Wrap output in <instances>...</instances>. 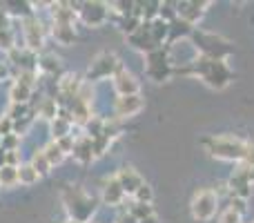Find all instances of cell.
Here are the masks:
<instances>
[{
    "instance_id": "6da1fadb",
    "label": "cell",
    "mask_w": 254,
    "mask_h": 223,
    "mask_svg": "<svg viewBox=\"0 0 254 223\" xmlns=\"http://www.w3.org/2000/svg\"><path fill=\"white\" fill-rule=\"evenodd\" d=\"M203 148L207 149V154L219 161H232V163H241L246 158V148L248 141L241 136L234 134H216V136H207L203 141Z\"/></svg>"
},
{
    "instance_id": "7a4b0ae2",
    "label": "cell",
    "mask_w": 254,
    "mask_h": 223,
    "mask_svg": "<svg viewBox=\"0 0 254 223\" xmlns=\"http://www.w3.org/2000/svg\"><path fill=\"white\" fill-rule=\"evenodd\" d=\"M192 76L201 78L212 89H223L232 83L234 74L230 70L228 61H214V58L198 56V61L192 65Z\"/></svg>"
},
{
    "instance_id": "3957f363",
    "label": "cell",
    "mask_w": 254,
    "mask_h": 223,
    "mask_svg": "<svg viewBox=\"0 0 254 223\" xmlns=\"http://www.w3.org/2000/svg\"><path fill=\"white\" fill-rule=\"evenodd\" d=\"M190 40L194 43L196 52L201 54V56H205V58L228 61V56L232 54V45H230L225 38H221V36H216V34H210V31H198L196 27H194Z\"/></svg>"
},
{
    "instance_id": "277c9868",
    "label": "cell",
    "mask_w": 254,
    "mask_h": 223,
    "mask_svg": "<svg viewBox=\"0 0 254 223\" xmlns=\"http://www.w3.org/2000/svg\"><path fill=\"white\" fill-rule=\"evenodd\" d=\"M221 210V199L219 192L212 188H201L194 192L192 201H190V212L196 221H210L219 215Z\"/></svg>"
},
{
    "instance_id": "5b68a950",
    "label": "cell",
    "mask_w": 254,
    "mask_h": 223,
    "mask_svg": "<svg viewBox=\"0 0 254 223\" xmlns=\"http://www.w3.org/2000/svg\"><path fill=\"white\" fill-rule=\"evenodd\" d=\"M145 76L154 83H163L172 76V65H170V58H167L165 49H154V52L145 54Z\"/></svg>"
},
{
    "instance_id": "8992f818",
    "label": "cell",
    "mask_w": 254,
    "mask_h": 223,
    "mask_svg": "<svg viewBox=\"0 0 254 223\" xmlns=\"http://www.w3.org/2000/svg\"><path fill=\"white\" fill-rule=\"evenodd\" d=\"M176 4V16L181 18V20H185L188 25H196L198 20L203 18V13H205V7L210 2H198V0H183V2H174Z\"/></svg>"
},
{
    "instance_id": "52a82bcc",
    "label": "cell",
    "mask_w": 254,
    "mask_h": 223,
    "mask_svg": "<svg viewBox=\"0 0 254 223\" xmlns=\"http://www.w3.org/2000/svg\"><path fill=\"white\" fill-rule=\"evenodd\" d=\"M94 210H96V201H94L92 197H85L83 192H78V190H76V199H71V201H69L71 217H74L78 223H85L89 217L94 215Z\"/></svg>"
},
{
    "instance_id": "ba28073f",
    "label": "cell",
    "mask_w": 254,
    "mask_h": 223,
    "mask_svg": "<svg viewBox=\"0 0 254 223\" xmlns=\"http://www.w3.org/2000/svg\"><path fill=\"white\" fill-rule=\"evenodd\" d=\"M114 89L119 96H134V94H138V80H136V76L131 74V72H127L123 65L119 67V70L114 72Z\"/></svg>"
},
{
    "instance_id": "9c48e42d",
    "label": "cell",
    "mask_w": 254,
    "mask_h": 223,
    "mask_svg": "<svg viewBox=\"0 0 254 223\" xmlns=\"http://www.w3.org/2000/svg\"><path fill=\"white\" fill-rule=\"evenodd\" d=\"M119 67H121V63L116 61L114 54H101V56L92 63V67H89V78H94V80L107 78V76L114 74Z\"/></svg>"
},
{
    "instance_id": "30bf717a",
    "label": "cell",
    "mask_w": 254,
    "mask_h": 223,
    "mask_svg": "<svg viewBox=\"0 0 254 223\" xmlns=\"http://www.w3.org/2000/svg\"><path fill=\"white\" fill-rule=\"evenodd\" d=\"M143 107H145V101L140 94H134V96H119L114 103V114L119 118H129V116H136Z\"/></svg>"
},
{
    "instance_id": "8fae6325",
    "label": "cell",
    "mask_w": 254,
    "mask_h": 223,
    "mask_svg": "<svg viewBox=\"0 0 254 223\" xmlns=\"http://www.w3.org/2000/svg\"><path fill=\"white\" fill-rule=\"evenodd\" d=\"M116 181L121 183V188H123L125 194H129V197H134V192L140 188V185L145 183L143 179H140V174L134 170V167H121L119 172H116Z\"/></svg>"
},
{
    "instance_id": "7c38bea8",
    "label": "cell",
    "mask_w": 254,
    "mask_h": 223,
    "mask_svg": "<svg viewBox=\"0 0 254 223\" xmlns=\"http://www.w3.org/2000/svg\"><path fill=\"white\" fill-rule=\"evenodd\" d=\"M80 16L87 25L96 27V25H103L107 20V4L103 2H85L83 9H80Z\"/></svg>"
},
{
    "instance_id": "4fadbf2b",
    "label": "cell",
    "mask_w": 254,
    "mask_h": 223,
    "mask_svg": "<svg viewBox=\"0 0 254 223\" xmlns=\"http://www.w3.org/2000/svg\"><path fill=\"white\" fill-rule=\"evenodd\" d=\"M123 199H125L123 188H121V183L116 181V176H112V179L105 183V188H103V203L110 208H116L123 203Z\"/></svg>"
},
{
    "instance_id": "5bb4252c",
    "label": "cell",
    "mask_w": 254,
    "mask_h": 223,
    "mask_svg": "<svg viewBox=\"0 0 254 223\" xmlns=\"http://www.w3.org/2000/svg\"><path fill=\"white\" fill-rule=\"evenodd\" d=\"M25 36H27V45L31 49H40L43 47V29H40V22L36 18L25 20Z\"/></svg>"
},
{
    "instance_id": "9a60e30c",
    "label": "cell",
    "mask_w": 254,
    "mask_h": 223,
    "mask_svg": "<svg viewBox=\"0 0 254 223\" xmlns=\"http://www.w3.org/2000/svg\"><path fill=\"white\" fill-rule=\"evenodd\" d=\"M149 34H152V38L161 45L163 40L170 38V22H165L163 18H154V20L149 22Z\"/></svg>"
},
{
    "instance_id": "2e32d148",
    "label": "cell",
    "mask_w": 254,
    "mask_h": 223,
    "mask_svg": "<svg viewBox=\"0 0 254 223\" xmlns=\"http://www.w3.org/2000/svg\"><path fill=\"white\" fill-rule=\"evenodd\" d=\"M54 36L61 45H71L74 43V27L69 25H56L54 27Z\"/></svg>"
},
{
    "instance_id": "e0dca14e",
    "label": "cell",
    "mask_w": 254,
    "mask_h": 223,
    "mask_svg": "<svg viewBox=\"0 0 254 223\" xmlns=\"http://www.w3.org/2000/svg\"><path fill=\"white\" fill-rule=\"evenodd\" d=\"M129 215L134 217L136 221H143V219H147V217H154V208H152V203H134V206L129 208Z\"/></svg>"
},
{
    "instance_id": "ac0fdd59",
    "label": "cell",
    "mask_w": 254,
    "mask_h": 223,
    "mask_svg": "<svg viewBox=\"0 0 254 223\" xmlns=\"http://www.w3.org/2000/svg\"><path fill=\"white\" fill-rule=\"evenodd\" d=\"M219 223H243V215L237 212L234 208L223 206L219 210Z\"/></svg>"
},
{
    "instance_id": "d6986e66",
    "label": "cell",
    "mask_w": 254,
    "mask_h": 223,
    "mask_svg": "<svg viewBox=\"0 0 254 223\" xmlns=\"http://www.w3.org/2000/svg\"><path fill=\"white\" fill-rule=\"evenodd\" d=\"M16 181H18V167H13V165L0 167V185L9 188V185H13Z\"/></svg>"
},
{
    "instance_id": "ffe728a7",
    "label": "cell",
    "mask_w": 254,
    "mask_h": 223,
    "mask_svg": "<svg viewBox=\"0 0 254 223\" xmlns=\"http://www.w3.org/2000/svg\"><path fill=\"white\" fill-rule=\"evenodd\" d=\"M38 172L34 170L31 165H25V167H18V181L20 183H25V185H31V183H36L38 181Z\"/></svg>"
},
{
    "instance_id": "44dd1931",
    "label": "cell",
    "mask_w": 254,
    "mask_h": 223,
    "mask_svg": "<svg viewBox=\"0 0 254 223\" xmlns=\"http://www.w3.org/2000/svg\"><path fill=\"white\" fill-rule=\"evenodd\" d=\"M31 167H34L38 174H47L52 165H49V161H47V156H45V152H36L34 158H31Z\"/></svg>"
},
{
    "instance_id": "7402d4cb",
    "label": "cell",
    "mask_w": 254,
    "mask_h": 223,
    "mask_svg": "<svg viewBox=\"0 0 254 223\" xmlns=\"http://www.w3.org/2000/svg\"><path fill=\"white\" fill-rule=\"evenodd\" d=\"M29 98V87L22 83H16L11 89V101L18 103V105H25V101Z\"/></svg>"
},
{
    "instance_id": "603a6c76",
    "label": "cell",
    "mask_w": 254,
    "mask_h": 223,
    "mask_svg": "<svg viewBox=\"0 0 254 223\" xmlns=\"http://www.w3.org/2000/svg\"><path fill=\"white\" fill-rule=\"evenodd\" d=\"M152 199H154V190L147 183H143L134 192V203H152Z\"/></svg>"
},
{
    "instance_id": "cb8c5ba5",
    "label": "cell",
    "mask_w": 254,
    "mask_h": 223,
    "mask_svg": "<svg viewBox=\"0 0 254 223\" xmlns=\"http://www.w3.org/2000/svg\"><path fill=\"white\" fill-rule=\"evenodd\" d=\"M45 156H47L49 165H54V163H61L65 154H63V149L58 148L56 143H49V145H47V149H45Z\"/></svg>"
},
{
    "instance_id": "d4e9b609",
    "label": "cell",
    "mask_w": 254,
    "mask_h": 223,
    "mask_svg": "<svg viewBox=\"0 0 254 223\" xmlns=\"http://www.w3.org/2000/svg\"><path fill=\"white\" fill-rule=\"evenodd\" d=\"M56 114H58L56 101H54V98H47V101L43 103V107H40V116L43 118H56Z\"/></svg>"
},
{
    "instance_id": "484cf974",
    "label": "cell",
    "mask_w": 254,
    "mask_h": 223,
    "mask_svg": "<svg viewBox=\"0 0 254 223\" xmlns=\"http://www.w3.org/2000/svg\"><path fill=\"white\" fill-rule=\"evenodd\" d=\"M40 67H43L45 72H54V70H58V58H54V56H45L43 61H40Z\"/></svg>"
},
{
    "instance_id": "4316f807",
    "label": "cell",
    "mask_w": 254,
    "mask_h": 223,
    "mask_svg": "<svg viewBox=\"0 0 254 223\" xmlns=\"http://www.w3.org/2000/svg\"><path fill=\"white\" fill-rule=\"evenodd\" d=\"M241 163H246V165L254 167V139L248 141V148H246V158H243Z\"/></svg>"
},
{
    "instance_id": "83f0119b",
    "label": "cell",
    "mask_w": 254,
    "mask_h": 223,
    "mask_svg": "<svg viewBox=\"0 0 254 223\" xmlns=\"http://www.w3.org/2000/svg\"><path fill=\"white\" fill-rule=\"evenodd\" d=\"M116 223H138V221H136L134 217H131L129 212H127V215H121L119 219H116Z\"/></svg>"
},
{
    "instance_id": "f1b7e54d",
    "label": "cell",
    "mask_w": 254,
    "mask_h": 223,
    "mask_svg": "<svg viewBox=\"0 0 254 223\" xmlns=\"http://www.w3.org/2000/svg\"><path fill=\"white\" fill-rule=\"evenodd\" d=\"M138 223H158V217L154 215V217H147V219H143V221H138Z\"/></svg>"
},
{
    "instance_id": "f546056e",
    "label": "cell",
    "mask_w": 254,
    "mask_h": 223,
    "mask_svg": "<svg viewBox=\"0 0 254 223\" xmlns=\"http://www.w3.org/2000/svg\"><path fill=\"white\" fill-rule=\"evenodd\" d=\"M2 76H4V67L0 65V78H2Z\"/></svg>"
},
{
    "instance_id": "4dcf8cb0",
    "label": "cell",
    "mask_w": 254,
    "mask_h": 223,
    "mask_svg": "<svg viewBox=\"0 0 254 223\" xmlns=\"http://www.w3.org/2000/svg\"><path fill=\"white\" fill-rule=\"evenodd\" d=\"M252 223H254V221H252Z\"/></svg>"
}]
</instances>
